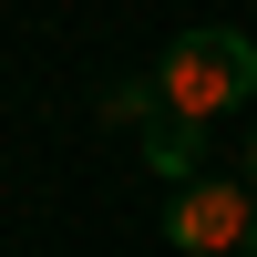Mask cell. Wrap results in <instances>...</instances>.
Masks as SVG:
<instances>
[{"label":"cell","instance_id":"2","mask_svg":"<svg viewBox=\"0 0 257 257\" xmlns=\"http://www.w3.org/2000/svg\"><path fill=\"white\" fill-rule=\"evenodd\" d=\"M247 226H257V196L237 175H196L165 196V247H185V257H216V247L247 257Z\"/></svg>","mask_w":257,"mask_h":257},{"label":"cell","instance_id":"3","mask_svg":"<svg viewBox=\"0 0 257 257\" xmlns=\"http://www.w3.org/2000/svg\"><path fill=\"white\" fill-rule=\"evenodd\" d=\"M134 134H144V165H155L165 185H196L206 155H216V123H185V113H155V123H134Z\"/></svg>","mask_w":257,"mask_h":257},{"label":"cell","instance_id":"4","mask_svg":"<svg viewBox=\"0 0 257 257\" xmlns=\"http://www.w3.org/2000/svg\"><path fill=\"white\" fill-rule=\"evenodd\" d=\"M247 185H257V144H247Z\"/></svg>","mask_w":257,"mask_h":257},{"label":"cell","instance_id":"1","mask_svg":"<svg viewBox=\"0 0 257 257\" xmlns=\"http://www.w3.org/2000/svg\"><path fill=\"white\" fill-rule=\"evenodd\" d=\"M165 93V113H185V123H216V113H247L257 103V41L247 31H226V21H206V31H175L155 52V72H144Z\"/></svg>","mask_w":257,"mask_h":257},{"label":"cell","instance_id":"5","mask_svg":"<svg viewBox=\"0 0 257 257\" xmlns=\"http://www.w3.org/2000/svg\"><path fill=\"white\" fill-rule=\"evenodd\" d=\"M247 257H257V226H247Z\"/></svg>","mask_w":257,"mask_h":257}]
</instances>
